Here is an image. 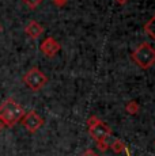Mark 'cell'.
I'll use <instances>...</instances> for the list:
<instances>
[{"instance_id": "obj_1", "label": "cell", "mask_w": 155, "mask_h": 156, "mask_svg": "<svg viewBox=\"0 0 155 156\" xmlns=\"http://www.w3.org/2000/svg\"><path fill=\"white\" fill-rule=\"evenodd\" d=\"M25 115L23 107L14 101L13 98H7L2 105H0V121L7 128H13L22 119Z\"/></svg>"}, {"instance_id": "obj_2", "label": "cell", "mask_w": 155, "mask_h": 156, "mask_svg": "<svg viewBox=\"0 0 155 156\" xmlns=\"http://www.w3.org/2000/svg\"><path fill=\"white\" fill-rule=\"evenodd\" d=\"M131 58L139 68L150 69L155 65V49L148 42H143L132 52Z\"/></svg>"}, {"instance_id": "obj_3", "label": "cell", "mask_w": 155, "mask_h": 156, "mask_svg": "<svg viewBox=\"0 0 155 156\" xmlns=\"http://www.w3.org/2000/svg\"><path fill=\"white\" fill-rule=\"evenodd\" d=\"M23 83L31 91H40L48 83V77L40 68L33 67L23 75Z\"/></svg>"}, {"instance_id": "obj_4", "label": "cell", "mask_w": 155, "mask_h": 156, "mask_svg": "<svg viewBox=\"0 0 155 156\" xmlns=\"http://www.w3.org/2000/svg\"><path fill=\"white\" fill-rule=\"evenodd\" d=\"M22 125L29 133H35L41 126L44 125V119L37 112L30 110V112L25 113V115L22 117Z\"/></svg>"}, {"instance_id": "obj_5", "label": "cell", "mask_w": 155, "mask_h": 156, "mask_svg": "<svg viewBox=\"0 0 155 156\" xmlns=\"http://www.w3.org/2000/svg\"><path fill=\"white\" fill-rule=\"evenodd\" d=\"M88 134L93 137V140H95V143L106 141V140L112 136V129H110L105 122H102L99 119L97 124L88 126Z\"/></svg>"}, {"instance_id": "obj_6", "label": "cell", "mask_w": 155, "mask_h": 156, "mask_svg": "<svg viewBox=\"0 0 155 156\" xmlns=\"http://www.w3.org/2000/svg\"><path fill=\"white\" fill-rule=\"evenodd\" d=\"M60 49H61L60 44H59L53 37H46L40 45V50L42 52L44 56L48 57V58H53V57L60 52Z\"/></svg>"}, {"instance_id": "obj_7", "label": "cell", "mask_w": 155, "mask_h": 156, "mask_svg": "<svg viewBox=\"0 0 155 156\" xmlns=\"http://www.w3.org/2000/svg\"><path fill=\"white\" fill-rule=\"evenodd\" d=\"M25 33L31 38V40H37V38H40L41 35H42L44 27L41 23L35 22V20H31V22H29V25L25 27Z\"/></svg>"}, {"instance_id": "obj_8", "label": "cell", "mask_w": 155, "mask_h": 156, "mask_svg": "<svg viewBox=\"0 0 155 156\" xmlns=\"http://www.w3.org/2000/svg\"><path fill=\"white\" fill-rule=\"evenodd\" d=\"M144 31L147 35H150L151 40L155 42V14H154V16L144 25Z\"/></svg>"}, {"instance_id": "obj_9", "label": "cell", "mask_w": 155, "mask_h": 156, "mask_svg": "<svg viewBox=\"0 0 155 156\" xmlns=\"http://www.w3.org/2000/svg\"><path fill=\"white\" fill-rule=\"evenodd\" d=\"M109 148L112 149L114 154H121V152L127 151V147H125L124 141H121L120 139H114V141L112 144H109Z\"/></svg>"}, {"instance_id": "obj_10", "label": "cell", "mask_w": 155, "mask_h": 156, "mask_svg": "<svg viewBox=\"0 0 155 156\" xmlns=\"http://www.w3.org/2000/svg\"><path fill=\"white\" fill-rule=\"evenodd\" d=\"M139 110H140V106L136 101H129L127 105H125V112H127L128 114H131V115L138 114Z\"/></svg>"}, {"instance_id": "obj_11", "label": "cell", "mask_w": 155, "mask_h": 156, "mask_svg": "<svg viewBox=\"0 0 155 156\" xmlns=\"http://www.w3.org/2000/svg\"><path fill=\"white\" fill-rule=\"evenodd\" d=\"M42 2H44V0H22L23 4H26L29 8H30V10H34V8H37Z\"/></svg>"}, {"instance_id": "obj_12", "label": "cell", "mask_w": 155, "mask_h": 156, "mask_svg": "<svg viewBox=\"0 0 155 156\" xmlns=\"http://www.w3.org/2000/svg\"><path fill=\"white\" fill-rule=\"evenodd\" d=\"M97 147H98V149H99L101 152H105V151H108V149H109L108 140H106V141H99V143H97Z\"/></svg>"}, {"instance_id": "obj_13", "label": "cell", "mask_w": 155, "mask_h": 156, "mask_svg": "<svg viewBox=\"0 0 155 156\" xmlns=\"http://www.w3.org/2000/svg\"><path fill=\"white\" fill-rule=\"evenodd\" d=\"M52 2H53V4H55L56 7L60 8V7H64V5L67 4L68 0H52Z\"/></svg>"}, {"instance_id": "obj_14", "label": "cell", "mask_w": 155, "mask_h": 156, "mask_svg": "<svg viewBox=\"0 0 155 156\" xmlns=\"http://www.w3.org/2000/svg\"><path fill=\"white\" fill-rule=\"evenodd\" d=\"M98 121H99V118H98V117H95V115H91L90 118L87 119V126H91V125L97 124Z\"/></svg>"}, {"instance_id": "obj_15", "label": "cell", "mask_w": 155, "mask_h": 156, "mask_svg": "<svg viewBox=\"0 0 155 156\" xmlns=\"http://www.w3.org/2000/svg\"><path fill=\"white\" fill-rule=\"evenodd\" d=\"M80 156H98V154L93 149H87V151H85Z\"/></svg>"}, {"instance_id": "obj_16", "label": "cell", "mask_w": 155, "mask_h": 156, "mask_svg": "<svg viewBox=\"0 0 155 156\" xmlns=\"http://www.w3.org/2000/svg\"><path fill=\"white\" fill-rule=\"evenodd\" d=\"M116 2H117V3H118V4L124 5V4H125V3H127V2H128V0H116Z\"/></svg>"}, {"instance_id": "obj_17", "label": "cell", "mask_w": 155, "mask_h": 156, "mask_svg": "<svg viewBox=\"0 0 155 156\" xmlns=\"http://www.w3.org/2000/svg\"><path fill=\"white\" fill-rule=\"evenodd\" d=\"M3 128H4V125H3V122H2V121H0V132H2V130H3Z\"/></svg>"}, {"instance_id": "obj_18", "label": "cell", "mask_w": 155, "mask_h": 156, "mask_svg": "<svg viewBox=\"0 0 155 156\" xmlns=\"http://www.w3.org/2000/svg\"><path fill=\"white\" fill-rule=\"evenodd\" d=\"M0 31H2V26H0Z\"/></svg>"}, {"instance_id": "obj_19", "label": "cell", "mask_w": 155, "mask_h": 156, "mask_svg": "<svg viewBox=\"0 0 155 156\" xmlns=\"http://www.w3.org/2000/svg\"><path fill=\"white\" fill-rule=\"evenodd\" d=\"M154 144H155V141H154Z\"/></svg>"}]
</instances>
